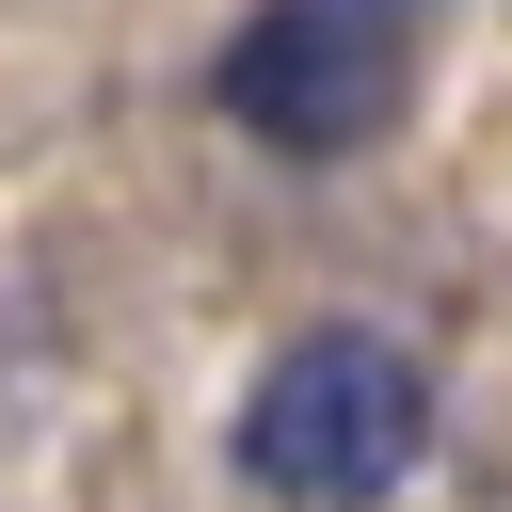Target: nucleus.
<instances>
[{
	"instance_id": "2",
	"label": "nucleus",
	"mask_w": 512,
	"mask_h": 512,
	"mask_svg": "<svg viewBox=\"0 0 512 512\" xmlns=\"http://www.w3.org/2000/svg\"><path fill=\"white\" fill-rule=\"evenodd\" d=\"M400 80H416L400 0H256V16L224 32V64H208L224 128H256L272 160H352V144H384Z\"/></svg>"
},
{
	"instance_id": "1",
	"label": "nucleus",
	"mask_w": 512,
	"mask_h": 512,
	"mask_svg": "<svg viewBox=\"0 0 512 512\" xmlns=\"http://www.w3.org/2000/svg\"><path fill=\"white\" fill-rule=\"evenodd\" d=\"M432 464V368L384 320H304L240 384V480L288 512H384Z\"/></svg>"
}]
</instances>
